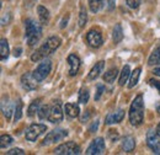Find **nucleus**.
<instances>
[{
  "instance_id": "f257e3e1",
  "label": "nucleus",
  "mask_w": 160,
  "mask_h": 155,
  "mask_svg": "<svg viewBox=\"0 0 160 155\" xmlns=\"http://www.w3.org/2000/svg\"><path fill=\"white\" fill-rule=\"evenodd\" d=\"M62 41L59 37L57 36H52L46 41V43H43L38 49H36V52L31 56V60L32 62H40L43 60L46 57H48L49 54H52L53 52H56L58 49V47L60 46Z\"/></svg>"
},
{
  "instance_id": "f03ea898",
  "label": "nucleus",
  "mask_w": 160,
  "mask_h": 155,
  "mask_svg": "<svg viewBox=\"0 0 160 155\" xmlns=\"http://www.w3.org/2000/svg\"><path fill=\"white\" fill-rule=\"evenodd\" d=\"M42 23L36 22L35 20L27 19L25 21V37L27 39L28 46H35L38 43L42 37Z\"/></svg>"
},
{
  "instance_id": "7ed1b4c3",
  "label": "nucleus",
  "mask_w": 160,
  "mask_h": 155,
  "mask_svg": "<svg viewBox=\"0 0 160 155\" xmlns=\"http://www.w3.org/2000/svg\"><path fill=\"white\" fill-rule=\"evenodd\" d=\"M144 118V102L143 96L138 95L133 100L129 108V121L133 126H140Z\"/></svg>"
},
{
  "instance_id": "20e7f679",
  "label": "nucleus",
  "mask_w": 160,
  "mask_h": 155,
  "mask_svg": "<svg viewBox=\"0 0 160 155\" xmlns=\"http://www.w3.org/2000/svg\"><path fill=\"white\" fill-rule=\"evenodd\" d=\"M51 69H52V62L48 60V59H46V60H43L40 65L35 69V72L32 73V75H33V78L40 82V81L44 80L49 75Z\"/></svg>"
},
{
  "instance_id": "39448f33",
  "label": "nucleus",
  "mask_w": 160,
  "mask_h": 155,
  "mask_svg": "<svg viewBox=\"0 0 160 155\" xmlns=\"http://www.w3.org/2000/svg\"><path fill=\"white\" fill-rule=\"evenodd\" d=\"M47 131V127L46 124H40V123H33L31 124L27 129H26V133H25V137L28 142H36V139L43 134L44 132Z\"/></svg>"
},
{
  "instance_id": "423d86ee",
  "label": "nucleus",
  "mask_w": 160,
  "mask_h": 155,
  "mask_svg": "<svg viewBox=\"0 0 160 155\" xmlns=\"http://www.w3.org/2000/svg\"><path fill=\"white\" fill-rule=\"evenodd\" d=\"M81 149L78 144H75L74 142H68L64 144H60L59 147L56 148L54 154H62V155H75L80 154Z\"/></svg>"
},
{
  "instance_id": "0eeeda50",
  "label": "nucleus",
  "mask_w": 160,
  "mask_h": 155,
  "mask_svg": "<svg viewBox=\"0 0 160 155\" xmlns=\"http://www.w3.org/2000/svg\"><path fill=\"white\" fill-rule=\"evenodd\" d=\"M105 149H106V145H105V140L103 138H95L91 144L89 145V148L86 149V154L88 155H100L105 153Z\"/></svg>"
},
{
  "instance_id": "6e6552de",
  "label": "nucleus",
  "mask_w": 160,
  "mask_h": 155,
  "mask_svg": "<svg viewBox=\"0 0 160 155\" xmlns=\"http://www.w3.org/2000/svg\"><path fill=\"white\" fill-rule=\"evenodd\" d=\"M67 136H68V131H65V129H54V131L49 132L46 136V138L43 139L42 145H49V144L60 142L62 139H64Z\"/></svg>"
},
{
  "instance_id": "1a4fd4ad",
  "label": "nucleus",
  "mask_w": 160,
  "mask_h": 155,
  "mask_svg": "<svg viewBox=\"0 0 160 155\" xmlns=\"http://www.w3.org/2000/svg\"><path fill=\"white\" fill-rule=\"evenodd\" d=\"M147 144L153 150L154 154H160V140L157 131L150 129L147 134Z\"/></svg>"
},
{
  "instance_id": "9d476101",
  "label": "nucleus",
  "mask_w": 160,
  "mask_h": 155,
  "mask_svg": "<svg viewBox=\"0 0 160 155\" xmlns=\"http://www.w3.org/2000/svg\"><path fill=\"white\" fill-rule=\"evenodd\" d=\"M86 42L89 43L90 47L92 48H99L102 46L103 43V39L101 33L98 30H90L88 33H86Z\"/></svg>"
},
{
  "instance_id": "9b49d317",
  "label": "nucleus",
  "mask_w": 160,
  "mask_h": 155,
  "mask_svg": "<svg viewBox=\"0 0 160 155\" xmlns=\"http://www.w3.org/2000/svg\"><path fill=\"white\" fill-rule=\"evenodd\" d=\"M51 123H59L63 121V111L60 108V102L59 101H56L54 105L51 107V112H49V116L47 118Z\"/></svg>"
},
{
  "instance_id": "f8f14e48",
  "label": "nucleus",
  "mask_w": 160,
  "mask_h": 155,
  "mask_svg": "<svg viewBox=\"0 0 160 155\" xmlns=\"http://www.w3.org/2000/svg\"><path fill=\"white\" fill-rule=\"evenodd\" d=\"M36 82H38V81L33 78V75L31 73H26V74H23L21 77V85H22V88L26 91L36 90V88H37V84Z\"/></svg>"
},
{
  "instance_id": "ddd939ff",
  "label": "nucleus",
  "mask_w": 160,
  "mask_h": 155,
  "mask_svg": "<svg viewBox=\"0 0 160 155\" xmlns=\"http://www.w3.org/2000/svg\"><path fill=\"white\" fill-rule=\"evenodd\" d=\"M68 64L70 67L69 69V75L70 77H74L78 74V70L80 68V59L77 54H70L68 57Z\"/></svg>"
},
{
  "instance_id": "4468645a",
  "label": "nucleus",
  "mask_w": 160,
  "mask_h": 155,
  "mask_svg": "<svg viewBox=\"0 0 160 155\" xmlns=\"http://www.w3.org/2000/svg\"><path fill=\"white\" fill-rule=\"evenodd\" d=\"M124 118V111L123 110H118L116 112H111L108 113L106 118H105V123L106 124H113V123H120Z\"/></svg>"
},
{
  "instance_id": "2eb2a0df",
  "label": "nucleus",
  "mask_w": 160,
  "mask_h": 155,
  "mask_svg": "<svg viewBox=\"0 0 160 155\" xmlns=\"http://www.w3.org/2000/svg\"><path fill=\"white\" fill-rule=\"evenodd\" d=\"M64 112L70 118H77L80 113V108L78 103H65L64 105Z\"/></svg>"
},
{
  "instance_id": "dca6fc26",
  "label": "nucleus",
  "mask_w": 160,
  "mask_h": 155,
  "mask_svg": "<svg viewBox=\"0 0 160 155\" xmlns=\"http://www.w3.org/2000/svg\"><path fill=\"white\" fill-rule=\"evenodd\" d=\"M136 148V139L132 136H126L122 139V149L127 153H131Z\"/></svg>"
},
{
  "instance_id": "f3484780",
  "label": "nucleus",
  "mask_w": 160,
  "mask_h": 155,
  "mask_svg": "<svg viewBox=\"0 0 160 155\" xmlns=\"http://www.w3.org/2000/svg\"><path fill=\"white\" fill-rule=\"evenodd\" d=\"M103 68H105V62L101 60L99 63H96L95 67H94V68L90 70V73H89V80H95V79H98L99 75L103 72Z\"/></svg>"
},
{
  "instance_id": "a211bd4d",
  "label": "nucleus",
  "mask_w": 160,
  "mask_h": 155,
  "mask_svg": "<svg viewBox=\"0 0 160 155\" xmlns=\"http://www.w3.org/2000/svg\"><path fill=\"white\" fill-rule=\"evenodd\" d=\"M1 111H2V115L6 119H10V117L12 115V112H15V108H14V103L11 101H8L5 103V101L1 102Z\"/></svg>"
},
{
  "instance_id": "6ab92c4d",
  "label": "nucleus",
  "mask_w": 160,
  "mask_h": 155,
  "mask_svg": "<svg viewBox=\"0 0 160 155\" xmlns=\"http://www.w3.org/2000/svg\"><path fill=\"white\" fill-rule=\"evenodd\" d=\"M118 75V70L116 69V68H111V69H108L105 74H103V81L105 82H108V84H112L113 81H115V79L117 78Z\"/></svg>"
},
{
  "instance_id": "aec40b11",
  "label": "nucleus",
  "mask_w": 160,
  "mask_h": 155,
  "mask_svg": "<svg viewBox=\"0 0 160 155\" xmlns=\"http://www.w3.org/2000/svg\"><path fill=\"white\" fill-rule=\"evenodd\" d=\"M37 11H38V18H40L41 23L42 25H47L48 21H49V11L42 5H40L37 8Z\"/></svg>"
},
{
  "instance_id": "412c9836",
  "label": "nucleus",
  "mask_w": 160,
  "mask_h": 155,
  "mask_svg": "<svg viewBox=\"0 0 160 155\" xmlns=\"http://www.w3.org/2000/svg\"><path fill=\"white\" fill-rule=\"evenodd\" d=\"M148 64L149 65H159L160 64V44L150 54V57L148 59Z\"/></svg>"
},
{
  "instance_id": "4be33fe9",
  "label": "nucleus",
  "mask_w": 160,
  "mask_h": 155,
  "mask_svg": "<svg viewBox=\"0 0 160 155\" xmlns=\"http://www.w3.org/2000/svg\"><path fill=\"white\" fill-rule=\"evenodd\" d=\"M0 57L1 60H6L9 57V43L5 38H1L0 41Z\"/></svg>"
},
{
  "instance_id": "5701e85b",
  "label": "nucleus",
  "mask_w": 160,
  "mask_h": 155,
  "mask_svg": "<svg viewBox=\"0 0 160 155\" xmlns=\"http://www.w3.org/2000/svg\"><path fill=\"white\" fill-rule=\"evenodd\" d=\"M112 39H113L115 43H120L121 41L123 39V30H122V26H121L120 23L115 25V27H113Z\"/></svg>"
},
{
  "instance_id": "b1692460",
  "label": "nucleus",
  "mask_w": 160,
  "mask_h": 155,
  "mask_svg": "<svg viewBox=\"0 0 160 155\" xmlns=\"http://www.w3.org/2000/svg\"><path fill=\"white\" fill-rule=\"evenodd\" d=\"M128 78H131V68H129V65H124L123 69H122V72H121L118 84H120L121 86H123V85L127 82Z\"/></svg>"
},
{
  "instance_id": "393cba45",
  "label": "nucleus",
  "mask_w": 160,
  "mask_h": 155,
  "mask_svg": "<svg viewBox=\"0 0 160 155\" xmlns=\"http://www.w3.org/2000/svg\"><path fill=\"white\" fill-rule=\"evenodd\" d=\"M139 77H140V68H136V69L131 73V79H129V84H128V88H129V89L134 88V86L138 84Z\"/></svg>"
},
{
  "instance_id": "a878e982",
  "label": "nucleus",
  "mask_w": 160,
  "mask_h": 155,
  "mask_svg": "<svg viewBox=\"0 0 160 155\" xmlns=\"http://www.w3.org/2000/svg\"><path fill=\"white\" fill-rule=\"evenodd\" d=\"M40 103H41V98H37V100H35V101L31 102V105L28 106V110H27L28 117H33L36 115V112H38V110H40Z\"/></svg>"
},
{
  "instance_id": "bb28decb",
  "label": "nucleus",
  "mask_w": 160,
  "mask_h": 155,
  "mask_svg": "<svg viewBox=\"0 0 160 155\" xmlns=\"http://www.w3.org/2000/svg\"><path fill=\"white\" fill-rule=\"evenodd\" d=\"M89 6H90V10L91 12H98L100 11L103 6V0H89Z\"/></svg>"
},
{
  "instance_id": "cd10ccee",
  "label": "nucleus",
  "mask_w": 160,
  "mask_h": 155,
  "mask_svg": "<svg viewBox=\"0 0 160 155\" xmlns=\"http://www.w3.org/2000/svg\"><path fill=\"white\" fill-rule=\"evenodd\" d=\"M89 97H90V92H89V90L86 89V88H82V89H80L79 91V98H78V101H79L80 103H88V101H89Z\"/></svg>"
},
{
  "instance_id": "c85d7f7f",
  "label": "nucleus",
  "mask_w": 160,
  "mask_h": 155,
  "mask_svg": "<svg viewBox=\"0 0 160 155\" xmlns=\"http://www.w3.org/2000/svg\"><path fill=\"white\" fill-rule=\"evenodd\" d=\"M12 142H14V139H12L11 136H9V134H2L1 138H0V148H1V149H5V148L9 147Z\"/></svg>"
},
{
  "instance_id": "c756f323",
  "label": "nucleus",
  "mask_w": 160,
  "mask_h": 155,
  "mask_svg": "<svg viewBox=\"0 0 160 155\" xmlns=\"http://www.w3.org/2000/svg\"><path fill=\"white\" fill-rule=\"evenodd\" d=\"M49 112H51V106L44 105V106H42L40 110H38L37 115H38V117H40L41 119H46V118H48V116H49Z\"/></svg>"
},
{
  "instance_id": "7c9ffc66",
  "label": "nucleus",
  "mask_w": 160,
  "mask_h": 155,
  "mask_svg": "<svg viewBox=\"0 0 160 155\" xmlns=\"http://www.w3.org/2000/svg\"><path fill=\"white\" fill-rule=\"evenodd\" d=\"M22 107H23V103H22L21 100H19V101L16 102V105H15V116H14L15 122L19 121L21 117H22Z\"/></svg>"
},
{
  "instance_id": "2f4dec72",
  "label": "nucleus",
  "mask_w": 160,
  "mask_h": 155,
  "mask_svg": "<svg viewBox=\"0 0 160 155\" xmlns=\"http://www.w3.org/2000/svg\"><path fill=\"white\" fill-rule=\"evenodd\" d=\"M86 20H88L86 9H85V6H81V8H80V12H79V26L80 27H84V25L86 23Z\"/></svg>"
},
{
  "instance_id": "473e14b6",
  "label": "nucleus",
  "mask_w": 160,
  "mask_h": 155,
  "mask_svg": "<svg viewBox=\"0 0 160 155\" xmlns=\"http://www.w3.org/2000/svg\"><path fill=\"white\" fill-rule=\"evenodd\" d=\"M126 1L131 9H138L140 5V0H126Z\"/></svg>"
},
{
  "instance_id": "72a5a7b5",
  "label": "nucleus",
  "mask_w": 160,
  "mask_h": 155,
  "mask_svg": "<svg viewBox=\"0 0 160 155\" xmlns=\"http://www.w3.org/2000/svg\"><path fill=\"white\" fill-rule=\"evenodd\" d=\"M105 86L102 85V84H99L98 85V91H96V95H95V100L98 101V100H100V97H101V95L105 92Z\"/></svg>"
},
{
  "instance_id": "f704fd0d",
  "label": "nucleus",
  "mask_w": 160,
  "mask_h": 155,
  "mask_svg": "<svg viewBox=\"0 0 160 155\" xmlns=\"http://www.w3.org/2000/svg\"><path fill=\"white\" fill-rule=\"evenodd\" d=\"M107 136H108V138L112 140V142H116L117 139H118V132L117 131H113V129H110L108 131V133H107Z\"/></svg>"
},
{
  "instance_id": "c9c22d12",
  "label": "nucleus",
  "mask_w": 160,
  "mask_h": 155,
  "mask_svg": "<svg viewBox=\"0 0 160 155\" xmlns=\"http://www.w3.org/2000/svg\"><path fill=\"white\" fill-rule=\"evenodd\" d=\"M6 154H8V155H14V154L23 155V154H25V152H23L22 149H20V148H14V149H11V150L6 152Z\"/></svg>"
},
{
  "instance_id": "e433bc0d",
  "label": "nucleus",
  "mask_w": 160,
  "mask_h": 155,
  "mask_svg": "<svg viewBox=\"0 0 160 155\" xmlns=\"http://www.w3.org/2000/svg\"><path fill=\"white\" fill-rule=\"evenodd\" d=\"M149 84H150L153 88L158 89V91H159V94H160V81H158V80H154V79H150V80H149Z\"/></svg>"
},
{
  "instance_id": "4c0bfd02",
  "label": "nucleus",
  "mask_w": 160,
  "mask_h": 155,
  "mask_svg": "<svg viewBox=\"0 0 160 155\" xmlns=\"http://www.w3.org/2000/svg\"><path fill=\"white\" fill-rule=\"evenodd\" d=\"M98 127H99V121L94 122V123L90 126V128H89V132H90V133H92V132H96V131H98Z\"/></svg>"
},
{
  "instance_id": "58836bf2",
  "label": "nucleus",
  "mask_w": 160,
  "mask_h": 155,
  "mask_svg": "<svg viewBox=\"0 0 160 155\" xmlns=\"http://www.w3.org/2000/svg\"><path fill=\"white\" fill-rule=\"evenodd\" d=\"M68 20H69V15H67L64 19L62 20V22H60V28H64V27L68 25Z\"/></svg>"
},
{
  "instance_id": "ea45409f",
  "label": "nucleus",
  "mask_w": 160,
  "mask_h": 155,
  "mask_svg": "<svg viewBox=\"0 0 160 155\" xmlns=\"http://www.w3.org/2000/svg\"><path fill=\"white\" fill-rule=\"evenodd\" d=\"M89 117H90V111H85V115L81 117V122L85 123V122L89 119Z\"/></svg>"
},
{
  "instance_id": "a19ab883",
  "label": "nucleus",
  "mask_w": 160,
  "mask_h": 155,
  "mask_svg": "<svg viewBox=\"0 0 160 155\" xmlns=\"http://www.w3.org/2000/svg\"><path fill=\"white\" fill-rule=\"evenodd\" d=\"M115 9V0H108V10Z\"/></svg>"
},
{
  "instance_id": "79ce46f5",
  "label": "nucleus",
  "mask_w": 160,
  "mask_h": 155,
  "mask_svg": "<svg viewBox=\"0 0 160 155\" xmlns=\"http://www.w3.org/2000/svg\"><path fill=\"white\" fill-rule=\"evenodd\" d=\"M21 52H22V49H21L20 47H19V48H15V49H14V56H15V57H19L21 54Z\"/></svg>"
},
{
  "instance_id": "37998d69",
  "label": "nucleus",
  "mask_w": 160,
  "mask_h": 155,
  "mask_svg": "<svg viewBox=\"0 0 160 155\" xmlns=\"http://www.w3.org/2000/svg\"><path fill=\"white\" fill-rule=\"evenodd\" d=\"M153 73H154V75H157V77H160V67H159V68H155V69L153 70Z\"/></svg>"
},
{
  "instance_id": "c03bdc74",
  "label": "nucleus",
  "mask_w": 160,
  "mask_h": 155,
  "mask_svg": "<svg viewBox=\"0 0 160 155\" xmlns=\"http://www.w3.org/2000/svg\"><path fill=\"white\" fill-rule=\"evenodd\" d=\"M157 112H158V115L160 116V102L157 103Z\"/></svg>"
},
{
  "instance_id": "a18cd8bd",
  "label": "nucleus",
  "mask_w": 160,
  "mask_h": 155,
  "mask_svg": "<svg viewBox=\"0 0 160 155\" xmlns=\"http://www.w3.org/2000/svg\"><path fill=\"white\" fill-rule=\"evenodd\" d=\"M155 131H157V133H158V136L160 137V123H159V124H158V126H157V129H155Z\"/></svg>"
}]
</instances>
